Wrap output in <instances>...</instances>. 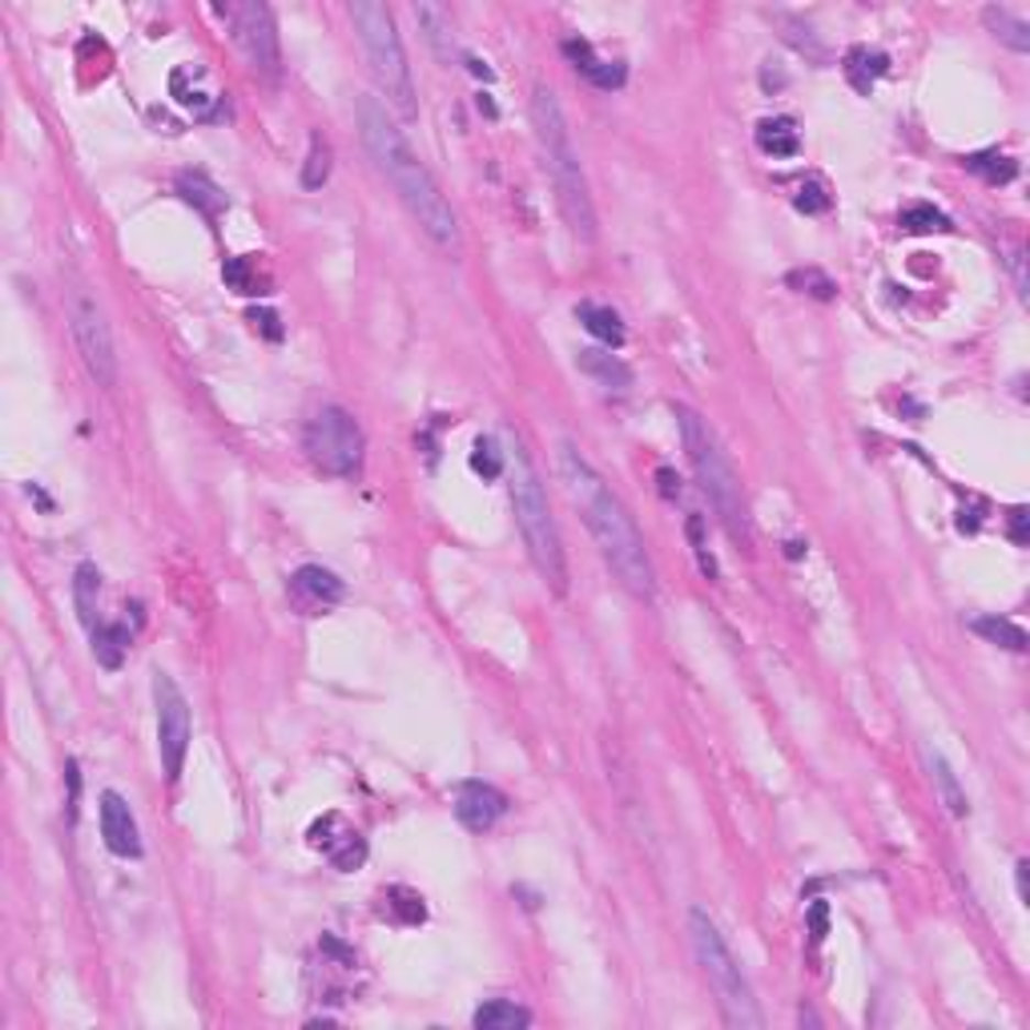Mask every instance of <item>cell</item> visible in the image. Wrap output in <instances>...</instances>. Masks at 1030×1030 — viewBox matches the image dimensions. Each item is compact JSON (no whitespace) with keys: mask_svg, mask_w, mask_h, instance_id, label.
Instances as JSON below:
<instances>
[{"mask_svg":"<svg viewBox=\"0 0 1030 1030\" xmlns=\"http://www.w3.org/2000/svg\"><path fill=\"white\" fill-rule=\"evenodd\" d=\"M177 194H182L189 206H198L206 218H218V213L226 210V194L213 186V182L201 174V169H186V174H177Z\"/></svg>","mask_w":1030,"mask_h":1030,"instance_id":"cell-20","label":"cell"},{"mask_svg":"<svg viewBox=\"0 0 1030 1030\" xmlns=\"http://www.w3.org/2000/svg\"><path fill=\"white\" fill-rule=\"evenodd\" d=\"M310 845H315V850H322V857H327L335 869H342V874H351V869H359L366 862L363 833L354 830V825H347L339 813H327L322 821H315V830H310Z\"/></svg>","mask_w":1030,"mask_h":1030,"instance_id":"cell-12","label":"cell"},{"mask_svg":"<svg viewBox=\"0 0 1030 1030\" xmlns=\"http://www.w3.org/2000/svg\"><path fill=\"white\" fill-rule=\"evenodd\" d=\"M563 53H568V61L576 65V73H580L584 81L596 85V89H621V85L628 81V69H624L621 61L596 57V53H592V45H588V41H580V36L563 41Z\"/></svg>","mask_w":1030,"mask_h":1030,"instance_id":"cell-16","label":"cell"},{"mask_svg":"<svg viewBox=\"0 0 1030 1030\" xmlns=\"http://www.w3.org/2000/svg\"><path fill=\"white\" fill-rule=\"evenodd\" d=\"M825 910H830L825 901H813V906H809V925H813V942H821V938H825Z\"/></svg>","mask_w":1030,"mask_h":1030,"instance_id":"cell-39","label":"cell"},{"mask_svg":"<svg viewBox=\"0 0 1030 1030\" xmlns=\"http://www.w3.org/2000/svg\"><path fill=\"white\" fill-rule=\"evenodd\" d=\"M125 648H129V628H125V624H97V628H94L97 665L121 668V660H125Z\"/></svg>","mask_w":1030,"mask_h":1030,"instance_id":"cell-29","label":"cell"},{"mask_svg":"<svg viewBox=\"0 0 1030 1030\" xmlns=\"http://www.w3.org/2000/svg\"><path fill=\"white\" fill-rule=\"evenodd\" d=\"M507 813V797L487 781H463L456 789V818L463 830L487 833Z\"/></svg>","mask_w":1030,"mask_h":1030,"instance_id":"cell-13","label":"cell"},{"mask_svg":"<svg viewBox=\"0 0 1030 1030\" xmlns=\"http://www.w3.org/2000/svg\"><path fill=\"white\" fill-rule=\"evenodd\" d=\"M504 456H507V495H512V512L515 524H519V536L527 544V556L536 563V572L548 580L551 592L563 596L568 592V556H563V539L560 527H556V515H551L544 480H539L536 463H532L519 435L507 443Z\"/></svg>","mask_w":1030,"mask_h":1030,"instance_id":"cell-3","label":"cell"},{"mask_svg":"<svg viewBox=\"0 0 1030 1030\" xmlns=\"http://www.w3.org/2000/svg\"><path fill=\"white\" fill-rule=\"evenodd\" d=\"M1027 869H1030L1027 862H1019V866H1015V886H1019V901H1022V906H1027Z\"/></svg>","mask_w":1030,"mask_h":1030,"instance_id":"cell-42","label":"cell"},{"mask_svg":"<svg viewBox=\"0 0 1030 1030\" xmlns=\"http://www.w3.org/2000/svg\"><path fill=\"white\" fill-rule=\"evenodd\" d=\"M689 938H692V954H697L704 978H709V990L716 995L721 1019L741 1030H761L765 1015H761V1007H757V998H753L749 978L741 971V962L733 958L725 934L716 930V922L701 906L689 910Z\"/></svg>","mask_w":1030,"mask_h":1030,"instance_id":"cell-6","label":"cell"},{"mask_svg":"<svg viewBox=\"0 0 1030 1030\" xmlns=\"http://www.w3.org/2000/svg\"><path fill=\"white\" fill-rule=\"evenodd\" d=\"M576 366L584 371V375H592L600 386H609V391H628L633 386V366L624 363L621 354L612 351H600V347H584V351L576 354Z\"/></svg>","mask_w":1030,"mask_h":1030,"instance_id":"cell-17","label":"cell"},{"mask_svg":"<svg viewBox=\"0 0 1030 1030\" xmlns=\"http://www.w3.org/2000/svg\"><path fill=\"white\" fill-rule=\"evenodd\" d=\"M303 451L306 459L315 463L322 475H335V480H351L363 471L366 456V439L363 427L354 423L351 410L342 407H322L315 410L303 427Z\"/></svg>","mask_w":1030,"mask_h":1030,"instance_id":"cell-8","label":"cell"},{"mask_svg":"<svg viewBox=\"0 0 1030 1030\" xmlns=\"http://www.w3.org/2000/svg\"><path fill=\"white\" fill-rule=\"evenodd\" d=\"M1010 266H1015V286H1019V294L1027 298V278H1022V254H1019V250L1010 254Z\"/></svg>","mask_w":1030,"mask_h":1030,"instance_id":"cell-41","label":"cell"},{"mask_svg":"<svg viewBox=\"0 0 1030 1030\" xmlns=\"http://www.w3.org/2000/svg\"><path fill=\"white\" fill-rule=\"evenodd\" d=\"M475 1030H524L532 1027V1010L512 1002V998H492L471 1015Z\"/></svg>","mask_w":1030,"mask_h":1030,"instance_id":"cell-21","label":"cell"},{"mask_svg":"<svg viewBox=\"0 0 1030 1030\" xmlns=\"http://www.w3.org/2000/svg\"><path fill=\"white\" fill-rule=\"evenodd\" d=\"M983 21L1007 48H1015V53H1030V24L1022 21V17H1015L1010 9L990 4V9H983Z\"/></svg>","mask_w":1030,"mask_h":1030,"instance_id":"cell-25","label":"cell"},{"mask_svg":"<svg viewBox=\"0 0 1030 1030\" xmlns=\"http://www.w3.org/2000/svg\"><path fill=\"white\" fill-rule=\"evenodd\" d=\"M966 169H971L974 177H983L986 186H1007V182H1015L1019 177V162L1015 157H1007V153H971L966 157Z\"/></svg>","mask_w":1030,"mask_h":1030,"instance_id":"cell-27","label":"cell"},{"mask_svg":"<svg viewBox=\"0 0 1030 1030\" xmlns=\"http://www.w3.org/2000/svg\"><path fill=\"white\" fill-rule=\"evenodd\" d=\"M656 480H660V492H665V495H680V480L668 468L656 471Z\"/></svg>","mask_w":1030,"mask_h":1030,"instance_id":"cell-40","label":"cell"},{"mask_svg":"<svg viewBox=\"0 0 1030 1030\" xmlns=\"http://www.w3.org/2000/svg\"><path fill=\"white\" fill-rule=\"evenodd\" d=\"M901 230L906 234H946L950 218L942 210H934L930 201H913V206L901 210Z\"/></svg>","mask_w":1030,"mask_h":1030,"instance_id":"cell-31","label":"cell"},{"mask_svg":"<svg viewBox=\"0 0 1030 1030\" xmlns=\"http://www.w3.org/2000/svg\"><path fill=\"white\" fill-rule=\"evenodd\" d=\"M576 318H580L588 335H592V339H600L604 347H624V339H628V330H624L621 315H616L612 306L580 303V306H576Z\"/></svg>","mask_w":1030,"mask_h":1030,"instance_id":"cell-18","label":"cell"},{"mask_svg":"<svg viewBox=\"0 0 1030 1030\" xmlns=\"http://www.w3.org/2000/svg\"><path fill=\"white\" fill-rule=\"evenodd\" d=\"M471 468L480 471L483 480H500L507 471V456L500 451L495 439H475V447H471Z\"/></svg>","mask_w":1030,"mask_h":1030,"instance_id":"cell-33","label":"cell"},{"mask_svg":"<svg viewBox=\"0 0 1030 1030\" xmlns=\"http://www.w3.org/2000/svg\"><path fill=\"white\" fill-rule=\"evenodd\" d=\"M347 12H351L354 33H359L366 61H371V77H375V85L383 89L386 106L395 109V113H403V118H415V109H419V101H415V81H410V65H407V53H403V41H398L391 9L379 4V0H354Z\"/></svg>","mask_w":1030,"mask_h":1030,"instance_id":"cell-7","label":"cell"},{"mask_svg":"<svg viewBox=\"0 0 1030 1030\" xmlns=\"http://www.w3.org/2000/svg\"><path fill=\"white\" fill-rule=\"evenodd\" d=\"M925 765H930V777H934L938 793H942L950 813H954V818H966V813H971V801H966V789L958 785V773L950 769V761L938 749L925 753Z\"/></svg>","mask_w":1030,"mask_h":1030,"instance_id":"cell-23","label":"cell"},{"mask_svg":"<svg viewBox=\"0 0 1030 1030\" xmlns=\"http://www.w3.org/2000/svg\"><path fill=\"white\" fill-rule=\"evenodd\" d=\"M250 322H254L266 339H274V342L282 339V327H278V315H274V310H250Z\"/></svg>","mask_w":1030,"mask_h":1030,"instance_id":"cell-37","label":"cell"},{"mask_svg":"<svg viewBox=\"0 0 1030 1030\" xmlns=\"http://www.w3.org/2000/svg\"><path fill=\"white\" fill-rule=\"evenodd\" d=\"M97 813H101V837H106L109 854L141 857L138 818H133V809H129V801L118 793V789H106V793H101V806H97Z\"/></svg>","mask_w":1030,"mask_h":1030,"instance_id":"cell-14","label":"cell"},{"mask_svg":"<svg viewBox=\"0 0 1030 1030\" xmlns=\"http://www.w3.org/2000/svg\"><path fill=\"white\" fill-rule=\"evenodd\" d=\"M97 596H101V572H97V563H77V572H73V604H77V616H81V624L94 633L97 621Z\"/></svg>","mask_w":1030,"mask_h":1030,"instance_id":"cell-26","label":"cell"},{"mask_svg":"<svg viewBox=\"0 0 1030 1030\" xmlns=\"http://www.w3.org/2000/svg\"><path fill=\"white\" fill-rule=\"evenodd\" d=\"M560 480L572 495V504L584 512V524L596 539L600 556L612 568V576L624 584V592L644 604L656 600V572L644 548V536L636 532V519L621 504V495L600 480L596 468L588 463L572 443H560Z\"/></svg>","mask_w":1030,"mask_h":1030,"instance_id":"cell-2","label":"cell"},{"mask_svg":"<svg viewBox=\"0 0 1030 1030\" xmlns=\"http://www.w3.org/2000/svg\"><path fill=\"white\" fill-rule=\"evenodd\" d=\"M757 145L769 157H797L801 153V133H797L793 118H765L757 125Z\"/></svg>","mask_w":1030,"mask_h":1030,"instance_id":"cell-24","label":"cell"},{"mask_svg":"<svg viewBox=\"0 0 1030 1030\" xmlns=\"http://www.w3.org/2000/svg\"><path fill=\"white\" fill-rule=\"evenodd\" d=\"M1027 519H1030L1027 507H1015V512H1010V539H1015L1019 548L1027 544Z\"/></svg>","mask_w":1030,"mask_h":1030,"instance_id":"cell-38","label":"cell"},{"mask_svg":"<svg viewBox=\"0 0 1030 1030\" xmlns=\"http://www.w3.org/2000/svg\"><path fill=\"white\" fill-rule=\"evenodd\" d=\"M342 596H347L342 580L335 572H327V568H318V563H306V568H298V572L291 576V600L306 616H318V612L335 609Z\"/></svg>","mask_w":1030,"mask_h":1030,"instance_id":"cell-15","label":"cell"},{"mask_svg":"<svg viewBox=\"0 0 1030 1030\" xmlns=\"http://www.w3.org/2000/svg\"><path fill=\"white\" fill-rule=\"evenodd\" d=\"M153 709H157V757H162L165 781H177L186 769L189 737H194V721H189L186 692L177 689L169 672H153Z\"/></svg>","mask_w":1030,"mask_h":1030,"instance_id":"cell-10","label":"cell"},{"mask_svg":"<svg viewBox=\"0 0 1030 1030\" xmlns=\"http://www.w3.org/2000/svg\"><path fill=\"white\" fill-rule=\"evenodd\" d=\"M532 125H536L539 157H544V169H548L551 186H556L563 222L572 226L576 238L592 242L596 238V206H592V194H588L584 165H580V153L572 145V129H568L560 101L544 85H536V94H532Z\"/></svg>","mask_w":1030,"mask_h":1030,"instance_id":"cell-4","label":"cell"},{"mask_svg":"<svg viewBox=\"0 0 1030 1030\" xmlns=\"http://www.w3.org/2000/svg\"><path fill=\"white\" fill-rule=\"evenodd\" d=\"M354 118H359V133H363V145L371 153L379 174L391 182V189L398 194V201L407 206V213L419 222V230L431 238L435 246L456 254L459 250V218L451 210V201L443 198L439 182L431 177V169L415 157L410 141L403 138V129L386 118V106L379 97H359L354 101Z\"/></svg>","mask_w":1030,"mask_h":1030,"instance_id":"cell-1","label":"cell"},{"mask_svg":"<svg viewBox=\"0 0 1030 1030\" xmlns=\"http://www.w3.org/2000/svg\"><path fill=\"white\" fill-rule=\"evenodd\" d=\"M677 423H680V439H684V451H689V463L697 471V483L701 492L709 495L716 519L725 524L728 539L741 544L749 551L753 548V519H749V500H745V483H741L737 468L728 451L716 439L713 423L704 419L701 410L677 403Z\"/></svg>","mask_w":1030,"mask_h":1030,"instance_id":"cell-5","label":"cell"},{"mask_svg":"<svg viewBox=\"0 0 1030 1030\" xmlns=\"http://www.w3.org/2000/svg\"><path fill=\"white\" fill-rule=\"evenodd\" d=\"M777 24L785 29L781 36L797 48V53H806V57H809V61H818V65H825V61H830V48L821 45L818 33H813L809 24H801L797 17H785V12H777Z\"/></svg>","mask_w":1030,"mask_h":1030,"instance_id":"cell-30","label":"cell"},{"mask_svg":"<svg viewBox=\"0 0 1030 1030\" xmlns=\"http://www.w3.org/2000/svg\"><path fill=\"white\" fill-rule=\"evenodd\" d=\"M789 286H801L806 294H813V298H821V303H830L833 294H837V286L830 282V274H821V270H793L789 274Z\"/></svg>","mask_w":1030,"mask_h":1030,"instance_id":"cell-34","label":"cell"},{"mask_svg":"<svg viewBox=\"0 0 1030 1030\" xmlns=\"http://www.w3.org/2000/svg\"><path fill=\"white\" fill-rule=\"evenodd\" d=\"M415 21L423 24V36H427V45L435 48V57L439 61H451L456 57V36H451V17H447V9H439V4H415Z\"/></svg>","mask_w":1030,"mask_h":1030,"instance_id":"cell-19","label":"cell"},{"mask_svg":"<svg viewBox=\"0 0 1030 1030\" xmlns=\"http://www.w3.org/2000/svg\"><path fill=\"white\" fill-rule=\"evenodd\" d=\"M69 327H73V342H77V351H81L85 366H89V375L97 379V386L118 383V347H113V330H109L101 303H97L85 286L69 291Z\"/></svg>","mask_w":1030,"mask_h":1030,"instance_id":"cell-9","label":"cell"},{"mask_svg":"<svg viewBox=\"0 0 1030 1030\" xmlns=\"http://www.w3.org/2000/svg\"><path fill=\"white\" fill-rule=\"evenodd\" d=\"M793 206L801 213H825V210H830V194H825V186H821V182H806V186L797 189Z\"/></svg>","mask_w":1030,"mask_h":1030,"instance_id":"cell-36","label":"cell"},{"mask_svg":"<svg viewBox=\"0 0 1030 1030\" xmlns=\"http://www.w3.org/2000/svg\"><path fill=\"white\" fill-rule=\"evenodd\" d=\"M971 628L983 636V640L1007 648V653H1027V633H1022L1015 621H1002V616H974Z\"/></svg>","mask_w":1030,"mask_h":1030,"instance_id":"cell-28","label":"cell"},{"mask_svg":"<svg viewBox=\"0 0 1030 1030\" xmlns=\"http://www.w3.org/2000/svg\"><path fill=\"white\" fill-rule=\"evenodd\" d=\"M330 177V145L318 133H310V153H306L303 165V186L306 189H322Z\"/></svg>","mask_w":1030,"mask_h":1030,"instance_id":"cell-32","label":"cell"},{"mask_svg":"<svg viewBox=\"0 0 1030 1030\" xmlns=\"http://www.w3.org/2000/svg\"><path fill=\"white\" fill-rule=\"evenodd\" d=\"M222 278L230 282L238 294H258V274H254V266H250L246 258H226Z\"/></svg>","mask_w":1030,"mask_h":1030,"instance_id":"cell-35","label":"cell"},{"mask_svg":"<svg viewBox=\"0 0 1030 1030\" xmlns=\"http://www.w3.org/2000/svg\"><path fill=\"white\" fill-rule=\"evenodd\" d=\"M886 69H890V57H886V53H878V48L857 45V48H850V53H845V77H850V85H854L857 94H869V89H874V81H878Z\"/></svg>","mask_w":1030,"mask_h":1030,"instance_id":"cell-22","label":"cell"},{"mask_svg":"<svg viewBox=\"0 0 1030 1030\" xmlns=\"http://www.w3.org/2000/svg\"><path fill=\"white\" fill-rule=\"evenodd\" d=\"M234 29V41L242 48L250 69L262 77V81L278 85L282 77V48H278V29H274V12L258 0H246V4H226L218 9Z\"/></svg>","mask_w":1030,"mask_h":1030,"instance_id":"cell-11","label":"cell"}]
</instances>
